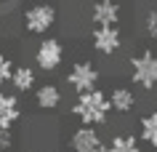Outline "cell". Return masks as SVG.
I'll use <instances>...</instances> for the list:
<instances>
[{
	"mask_svg": "<svg viewBox=\"0 0 157 152\" xmlns=\"http://www.w3.org/2000/svg\"><path fill=\"white\" fill-rule=\"evenodd\" d=\"M109 112H112V104H109V93L101 91V88H96V91L91 93H83V96H77L72 104V115L83 126H104L109 120Z\"/></svg>",
	"mask_w": 157,
	"mask_h": 152,
	"instance_id": "6da1fadb",
	"label": "cell"
},
{
	"mask_svg": "<svg viewBox=\"0 0 157 152\" xmlns=\"http://www.w3.org/2000/svg\"><path fill=\"white\" fill-rule=\"evenodd\" d=\"M131 83L139 85L141 91H155L157 88V53L155 51H141L131 59Z\"/></svg>",
	"mask_w": 157,
	"mask_h": 152,
	"instance_id": "7a4b0ae2",
	"label": "cell"
},
{
	"mask_svg": "<svg viewBox=\"0 0 157 152\" xmlns=\"http://www.w3.org/2000/svg\"><path fill=\"white\" fill-rule=\"evenodd\" d=\"M24 29L29 35H43L51 32V27L56 24V6H51V3H35L29 8H24Z\"/></svg>",
	"mask_w": 157,
	"mask_h": 152,
	"instance_id": "3957f363",
	"label": "cell"
},
{
	"mask_svg": "<svg viewBox=\"0 0 157 152\" xmlns=\"http://www.w3.org/2000/svg\"><path fill=\"white\" fill-rule=\"evenodd\" d=\"M99 80H101V75H99V69H96V64H91V61H75L69 75H67V83H69V88L77 96L96 91Z\"/></svg>",
	"mask_w": 157,
	"mask_h": 152,
	"instance_id": "277c9868",
	"label": "cell"
},
{
	"mask_svg": "<svg viewBox=\"0 0 157 152\" xmlns=\"http://www.w3.org/2000/svg\"><path fill=\"white\" fill-rule=\"evenodd\" d=\"M64 61V45L59 37H43L35 48V67L43 72H53Z\"/></svg>",
	"mask_w": 157,
	"mask_h": 152,
	"instance_id": "5b68a950",
	"label": "cell"
},
{
	"mask_svg": "<svg viewBox=\"0 0 157 152\" xmlns=\"http://www.w3.org/2000/svg\"><path fill=\"white\" fill-rule=\"evenodd\" d=\"M91 45L101 56H112L123 48V32L120 27H93L91 32Z\"/></svg>",
	"mask_w": 157,
	"mask_h": 152,
	"instance_id": "8992f818",
	"label": "cell"
},
{
	"mask_svg": "<svg viewBox=\"0 0 157 152\" xmlns=\"http://www.w3.org/2000/svg\"><path fill=\"white\" fill-rule=\"evenodd\" d=\"M69 144H72V152H96V150H101V147H104L101 134L96 131V128H91V126L75 128Z\"/></svg>",
	"mask_w": 157,
	"mask_h": 152,
	"instance_id": "52a82bcc",
	"label": "cell"
},
{
	"mask_svg": "<svg viewBox=\"0 0 157 152\" xmlns=\"http://www.w3.org/2000/svg\"><path fill=\"white\" fill-rule=\"evenodd\" d=\"M91 21H93V27H117V21H120V3H115V0L93 3Z\"/></svg>",
	"mask_w": 157,
	"mask_h": 152,
	"instance_id": "ba28073f",
	"label": "cell"
},
{
	"mask_svg": "<svg viewBox=\"0 0 157 152\" xmlns=\"http://www.w3.org/2000/svg\"><path fill=\"white\" fill-rule=\"evenodd\" d=\"M21 118V104H19L16 93L0 91V128H13Z\"/></svg>",
	"mask_w": 157,
	"mask_h": 152,
	"instance_id": "9c48e42d",
	"label": "cell"
},
{
	"mask_svg": "<svg viewBox=\"0 0 157 152\" xmlns=\"http://www.w3.org/2000/svg\"><path fill=\"white\" fill-rule=\"evenodd\" d=\"M35 104H37L43 112L56 110L59 104H61V88H59V85H53V83L37 85V88H35Z\"/></svg>",
	"mask_w": 157,
	"mask_h": 152,
	"instance_id": "30bf717a",
	"label": "cell"
},
{
	"mask_svg": "<svg viewBox=\"0 0 157 152\" xmlns=\"http://www.w3.org/2000/svg\"><path fill=\"white\" fill-rule=\"evenodd\" d=\"M109 104H112V112L125 115V112H131L136 107V93L131 88H125V85H117V88L109 91Z\"/></svg>",
	"mask_w": 157,
	"mask_h": 152,
	"instance_id": "8fae6325",
	"label": "cell"
},
{
	"mask_svg": "<svg viewBox=\"0 0 157 152\" xmlns=\"http://www.w3.org/2000/svg\"><path fill=\"white\" fill-rule=\"evenodd\" d=\"M139 142H144L147 147L157 150V110L147 112V115L139 120Z\"/></svg>",
	"mask_w": 157,
	"mask_h": 152,
	"instance_id": "7c38bea8",
	"label": "cell"
},
{
	"mask_svg": "<svg viewBox=\"0 0 157 152\" xmlns=\"http://www.w3.org/2000/svg\"><path fill=\"white\" fill-rule=\"evenodd\" d=\"M35 80H37L35 69L27 67V64H21V67H16V72H13L11 85H13V91H16V93H27V91H32V88H35Z\"/></svg>",
	"mask_w": 157,
	"mask_h": 152,
	"instance_id": "4fadbf2b",
	"label": "cell"
},
{
	"mask_svg": "<svg viewBox=\"0 0 157 152\" xmlns=\"http://www.w3.org/2000/svg\"><path fill=\"white\" fill-rule=\"evenodd\" d=\"M109 152H144V150H141L139 136L117 134V136H112V142H109Z\"/></svg>",
	"mask_w": 157,
	"mask_h": 152,
	"instance_id": "5bb4252c",
	"label": "cell"
},
{
	"mask_svg": "<svg viewBox=\"0 0 157 152\" xmlns=\"http://www.w3.org/2000/svg\"><path fill=\"white\" fill-rule=\"evenodd\" d=\"M13 72H16V67H13V61L6 56V53H0V85H6L13 80Z\"/></svg>",
	"mask_w": 157,
	"mask_h": 152,
	"instance_id": "9a60e30c",
	"label": "cell"
},
{
	"mask_svg": "<svg viewBox=\"0 0 157 152\" xmlns=\"http://www.w3.org/2000/svg\"><path fill=\"white\" fill-rule=\"evenodd\" d=\"M144 32H147L152 40H157V6H152V8L144 14Z\"/></svg>",
	"mask_w": 157,
	"mask_h": 152,
	"instance_id": "2e32d148",
	"label": "cell"
},
{
	"mask_svg": "<svg viewBox=\"0 0 157 152\" xmlns=\"http://www.w3.org/2000/svg\"><path fill=\"white\" fill-rule=\"evenodd\" d=\"M13 147V134L11 128H0V152H8Z\"/></svg>",
	"mask_w": 157,
	"mask_h": 152,
	"instance_id": "e0dca14e",
	"label": "cell"
},
{
	"mask_svg": "<svg viewBox=\"0 0 157 152\" xmlns=\"http://www.w3.org/2000/svg\"><path fill=\"white\" fill-rule=\"evenodd\" d=\"M96 152H109V147H101V150H96Z\"/></svg>",
	"mask_w": 157,
	"mask_h": 152,
	"instance_id": "ac0fdd59",
	"label": "cell"
},
{
	"mask_svg": "<svg viewBox=\"0 0 157 152\" xmlns=\"http://www.w3.org/2000/svg\"><path fill=\"white\" fill-rule=\"evenodd\" d=\"M56 152H67V150H56ZM69 152H72V150H69Z\"/></svg>",
	"mask_w": 157,
	"mask_h": 152,
	"instance_id": "d6986e66",
	"label": "cell"
}]
</instances>
